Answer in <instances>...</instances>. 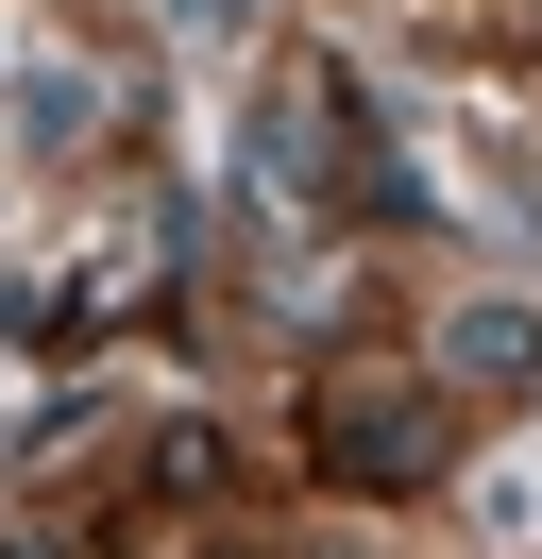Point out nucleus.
Segmentation results:
<instances>
[{
  "label": "nucleus",
  "instance_id": "obj_3",
  "mask_svg": "<svg viewBox=\"0 0 542 559\" xmlns=\"http://www.w3.org/2000/svg\"><path fill=\"white\" fill-rule=\"evenodd\" d=\"M17 119H34V136L68 153V136H85V119H102V85H85V69H17Z\"/></svg>",
  "mask_w": 542,
  "mask_h": 559
},
{
  "label": "nucleus",
  "instance_id": "obj_4",
  "mask_svg": "<svg viewBox=\"0 0 542 559\" xmlns=\"http://www.w3.org/2000/svg\"><path fill=\"white\" fill-rule=\"evenodd\" d=\"M169 17H187V35H221V17H237V0H169Z\"/></svg>",
  "mask_w": 542,
  "mask_h": 559
},
{
  "label": "nucleus",
  "instance_id": "obj_1",
  "mask_svg": "<svg viewBox=\"0 0 542 559\" xmlns=\"http://www.w3.org/2000/svg\"><path fill=\"white\" fill-rule=\"evenodd\" d=\"M322 475L339 491H424L440 475V390H390V373H356V390H322Z\"/></svg>",
  "mask_w": 542,
  "mask_h": 559
},
{
  "label": "nucleus",
  "instance_id": "obj_2",
  "mask_svg": "<svg viewBox=\"0 0 542 559\" xmlns=\"http://www.w3.org/2000/svg\"><path fill=\"white\" fill-rule=\"evenodd\" d=\"M440 390H458V407L542 390V306H526V288H474V306H440Z\"/></svg>",
  "mask_w": 542,
  "mask_h": 559
},
{
  "label": "nucleus",
  "instance_id": "obj_5",
  "mask_svg": "<svg viewBox=\"0 0 542 559\" xmlns=\"http://www.w3.org/2000/svg\"><path fill=\"white\" fill-rule=\"evenodd\" d=\"M221 559H237V543H221Z\"/></svg>",
  "mask_w": 542,
  "mask_h": 559
}]
</instances>
